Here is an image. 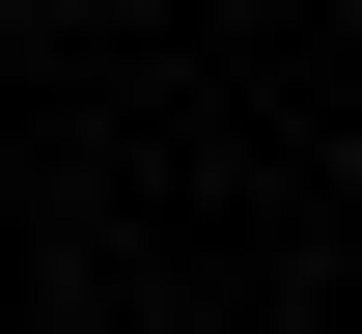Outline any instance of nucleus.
Returning <instances> with one entry per match:
<instances>
[]
</instances>
